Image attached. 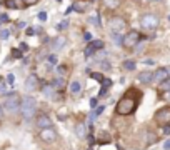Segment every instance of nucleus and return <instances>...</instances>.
I'll return each mask as SVG.
<instances>
[{
  "label": "nucleus",
  "mask_w": 170,
  "mask_h": 150,
  "mask_svg": "<svg viewBox=\"0 0 170 150\" xmlns=\"http://www.w3.org/2000/svg\"><path fill=\"white\" fill-rule=\"evenodd\" d=\"M140 97H142V94L137 88H128L125 94L122 95V99L118 100V103L115 105V113L120 117L132 115L140 103Z\"/></svg>",
  "instance_id": "1"
},
{
  "label": "nucleus",
  "mask_w": 170,
  "mask_h": 150,
  "mask_svg": "<svg viewBox=\"0 0 170 150\" xmlns=\"http://www.w3.org/2000/svg\"><path fill=\"white\" fill-rule=\"evenodd\" d=\"M20 112H22L23 119H32V117L35 115L37 112V100L34 99V97L27 95L22 99V105H20Z\"/></svg>",
  "instance_id": "2"
},
{
  "label": "nucleus",
  "mask_w": 170,
  "mask_h": 150,
  "mask_svg": "<svg viewBox=\"0 0 170 150\" xmlns=\"http://www.w3.org/2000/svg\"><path fill=\"white\" fill-rule=\"evenodd\" d=\"M5 110L10 112V113H15L20 110V105H22V100L19 99V95L15 94V92H12V94H5Z\"/></svg>",
  "instance_id": "3"
},
{
  "label": "nucleus",
  "mask_w": 170,
  "mask_h": 150,
  "mask_svg": "<svg viewBox=\"0 0 170 150\" xmlns=\"http://www.w3.org/2000/svg\"><path fill=\"white\" fill-rule=\"evenodd\" d=\"M128 27L127 20L123 17H110L109 18V28L112 34H122V32H125Z\"/></svg>",
  "instance_id": "4"
},
{
  "label": "nucleus",
  "mask_w": 170,
  "mask_h": 150,
  "mask_svg": "<svg viewBox=\"0 0 170 150\" xmlns=\"http://www.w3.org/2000/svg\"><path fill=\"white\" fill-rule=\"evenodd\" d=\"M142 40V34L137 30H130L123 35V43L122 45L125 48H134L135 45H139V42Z\"/></svg>",
  "instance_id": "5"
},
{
  "label": "nucleus",
  "mask_w": 170,
  "mask_h": 150,
  "mask_svg": "<svg viewBox=\"0 0 170 150\" xmlns=\"http://www.w3.org/2000/svg\"><path fill=\"white\" fill-rule=\"evenodd\" d=\"M159 23H160V20L155 14H145V15H142V18H140V25H142L145 30H155V28L159 27Z\"/></svg>",
  "instance_id": "6"
},
{
  "label": "nucleus",
  "mask_w": 170,
  "mask_h": 150,
  "mask_svg": "<svg viewBox=\"0 0 170 150\" xmlns=\"http://www.w3.org/2000/svg\"><path fill=\"white\" fill-rule=\"evenodd\" d=\"M153 120H155L159 125H168L170 124V105H165V107L159 108V110L155 112V115H153Z\"/></svg>",
  "instance_id": "7"
},
{
  "label": "nucleus",
  "mask_w": 170,
  "mask_h": 150,
  "mask_svg": "<svg viewBox=\"0 0 170 150\" xmlns=\"http://www.w3.org/2000/svg\"><path fill=\"white\" fill-rule=\"evenodd\" d=\"M39 139L45 142V144H53V142L57 140V132L53 130V128H44V130H40L39 133Z\"/></svg>",
  "instance_id": "8"
},
{
  "label": "nucleus",
  "mask_w": 170,
  "mask_h": 150,
  "mask_svg": "<svg viewBox=\"0 0 170 150\" xmlns=\"http://www.w3.org/2000/svg\"><path fill=\"white\" fill-rule=\"evenodd\" d=\"M37 127L39 128H52V119L48 115H45V113H42V115L37 117Z\"/></svg>",
  "instance_id": "9"
},
{
  "label": "nucleus",
  "mask_w": 170,
  "mask_h": 150,
  "mask_svg": "<svg viewBox=\"0 0 170 150\" xmlns=\"http://www.w3.org/2000/svg\"><path fill=\"white\" fill-rule=\"evenodd\" d=\"M39 88V77L37 75H28L25 80V90L27 92H34Z\"/></svg>",
  "instance_id": "10"
},
{
  "label": "nucleus",
  "mask_w": 170,
  "mask_h": 150,
  "mask_svg": "<svg viewBox=\"0 0 170 150\" xmlns=\"http://www.w3.org/2000/svg\"><path fill=\"white\" fill-rule=\"evenodd\" d=\"M168 74H170V68H165V67H162L159 68V70H155L153 72V80L155 82H164V80H167L168 79Z\"/></svg>",
  "instance_id": "11"
},
{
  "label": "nucleus",
  "mask_w": 170,
  "mask_h": 150,
  "mask_svg": "<svg viewBox=\"0 0 170 150\" xmlns=\"http://www.w3.org/2000/svg\"><path fill=\"white\" fill-rule=\"evenodd\" d=\"M120 3H122V0H102V5L105 10H115L120 7Z\"/></svg>",
  "instance_id": "12"
},
{
  "label": "nucleus",
  "mask_w": 170,
  "mask_h": 150,
  "mask_svg": "<svg viewBox=\"0 0 170 150\" xmlns=\"http://www.w3.org/2000/svg\"><path fill=\"white\" fill-rule=\"evenodd\" d=\"M139 80L142 83H150L152 80H153V72H148V70L140 72V74H139Z\"/></svg>",
  "instance_id": "13"
},
{
  "label": "nucleus",
  "mask_w": 170,
  "mask_h": 150,
  "mask_svg": "<svg viewBox=\"0 0 170 150\" xmlns=\"http://www.w3.org/2000/svg\"><path fill=\"white\" fill-rule=\"evenodd\" d=\"M64 45H65V39L64 37H55L52 40V50L53 52H59Z\"/></svg>",
  "instance_id": "14"
},
{
  "label": "nucleus",
  "mask_w": 170,
  "mask_h": 150,
  "mask_svg": "<svg viewBox=\"0 0 170 150\" xmlns=\"http://www.w3.org/2000/svg\"><path fill=\"white\" fill-rule=\"evenodd\" d=\"M42 92H44V95L47 97V99H55V97H57L55 88H53L50 83H48V85H44V87H42Z\"/></svg>",
  "instance_id": "15"
},
{
  "label": "nucleus",
  "mask_w": 170,
  "mask_h": 150,
  "mask_svg": "<svg viewBox=\"0 0 170 150\" xmlns=\"http://www.w3.org/2000/svg\"><path fill=\"white\" fill-rule=\"evenodd\" d=\"M82 92V83L80 80H73L72 83H70V94L72 95H78Z\"/></svg>",
  "instance_id": "16"
},
{
  "label": "nucleus",
  "mask_w": 170,
  "mask_h": 150,
  "mask_svg": "<svg viewBox=\"0 0 170 150\" xmlns=\"http://www.w3.org/2000/svg\"><path fill=\"white\" fill-rule=\"evenodd\" d=\"M112 87V80L110 79H103V82H102V88H100V92H98V97H103L109 92V88Z\"/></svg>",
  "instance_id": "17"
},
{
  "label": "nucleus",
  "mask_w": 170,
  "mask_h": 150,
  "mask_svg": "<svg viewBox=\"0 0 170 150\" xmlns=\"http://www.w3.org/2000/svg\"><path fill=\"white\" fill-rule=\"evenodd\" d=\"M5 5L9 9H20V7H25V3L22 0H5Z\"/></svg>",
  "instance_id": "18"
},
{
  "label": "nucleus",
  "mask_w": 170,
  "mask_h": 150,
  "mask_svg": "<svg viewBox=\"0 0 170 150\" xmlns=\"http://www.w3.org/2000/svg\"><path fill=\"white\" fill-rule=\"evenodd\" d=\"M50 85L55 88V90H62V88H64V85H65V80L62 79V77H57V79H53L52 82H50Z\"/></svg>",
  "instance_id": "19"
},
{
  "label": "nucleus",
  "mask_w": 170,
  "mask_h": 150,
  "mask_svg": "<svg viewBox=\"0 0 170 150\" xmlns=\"http://www.w3.org/2000/svg\"><path fill=\"white\" fill-rule=\"evenodd\" d=\"M75 133L80 139H84V137L87 135V125L85 124H77V127H75Z\"/></svg>",
  "instance_id": "20"
},
{
  "label": "nucleus",
  "mask_w": 170,
  "mask_h": 150,
  "mask_svg": "<svg viewBox=\"0 0 170 150\" xmlns=\"http://www.w3.org/2000/svg\"><path fill=\"white\" fill-rule=\"evenodd\" d=\"M72 9L75 10V12H80V14H82V12L87 10V3H84V2H75V3L72 5Z\"/></svg>",
  "instance_id": "21"
},
{
  "label": "nucleus",
  "mask_w": 170,
  "mask_h": 150,
  "mask_svg": "<svg viewBox=\"0 0 170 150\" xmlns=\"http://www.w3.org/2000/svg\"><path fill=\"white\" fill-rule=\"evenodd\" d=\"M135 67H137V63L134 62V60H125V62H123V68L128 70V72L135 70Z\"/></svg>",
  "instance_id": "22"
},
{
  "label": "nucleus",
  "mask_w": 170,
  "mask_h": 150,
  "mask_svg": "<svg viewBox=\"0 0 170 150\" xmlns=\"http://www.w3.org/2000/svg\"><path fill=\"white\" fill-rule=\"evenodd\" d=\"M89 47H92L93 50H100V48H103V42L102 40H92V42L89 43Z\"/></svg>",
  "instance_id": "23"
},
{
  "label": "nucleus",
  "mask_w": 170,
  "mask_h": 150,
  "mask_svg": "<svg viewBox=\"0 0 170 150\" xmlns=\"http://www.w3.org/2000/svg\"><path fill=\"white\" fill-rule=\"evenodd\" d=\"M89 75H90V79L97 80V82H103V79H105L102 74H97V72H89Z\"/></svg>",
  "instance_id": "24"
},
{
  "label": "nucleus",
  "mask_w": 170,
  "mask_h": 150,
  "mask_svg": "<svg viewBox=\"0 0 170 150\" xmlns=\"http://www.w3.org/2000/svg\"><path fill=\"white\" fill-rule=\"evenodd\" d=\"M147 142H145V145H152L153 142H157V135L155 133H152V132H147Z\"/></svg>",
  "instance_id": "25"
},
{
  "label": "nucleus",
  "mask_w": 170,
  "mask_h": 150,
  "mask_svg": "<svg viewBox=\"0 0 170 150\" xmlns=\"http://www.w3.org/2000/svg\"><path fill=\"white\" fill-rule=\"evenodd\" d=\"M168 90H170V79L164 80L162 85H160V92H168Z\"/></svg>",
  "instance_id": "26"
},
{
  "label": "nucleus",
  "mask_w": 170,
  "mask_h": 150,
  "mask_svg": "<svg viewBox=\"0 0 170 150\" xmlns=\"http://www.w3.org/2000/svg\"><path fill=\"white\" fill-rule=\"evenodd\" d=\"M98 144H110V135H109V133H102Z\"/></svg>",
  "instance_id": "27"
},
{
  "label": "nucleus",
  "mask_w": 170,
  "mask_h": 150,
  "mask_svg": "<svg viewBox=\"0 0 170 150\" xmlns=\"http://www.w3.org/2000/svg\"><path fill=\"white\" fill-rule=\"evenodd\" d=\"M112 39H114L115 43H123V37L120 34H112Z\"/></svg>",
  "instance_id": "28"
},
{
  "label": "nucleus",
  "mask_w": 170,
  "mask_h": 150,
  "mask_svg": "<svg viewBox=\"0 0 170 150\" xmlns=\"http://www.w3.org/2000/svg\"><path fill=\"white\" fill-rule=\"evenodd\" d=\"M90 23H93L95 27H100V20H98V15H97V14L90 17Z\"/></svg>",
  "instance_id": "29"
},
{
  "label": "nucleus",
  "mask_w": 170,
  "mask_h": 150,
  "mask_svg": "<svg viewBox=\"0 0 170 150\" xmlns=\"http://www.w3.org/2000/svg\"><path fill=\"white\" fill-rule=\"evenodd\" d=\"M160 100H167V102H170V90L168 92H160Z\"/></svg>",
  "instance_id": "30"
},
{
  "label": "nucleus",
  "mask_w": 170,
  "mask_h": 150,
  "mask_svg": "<svg viewBox=\"0 0 170 150\" xmlns=\"http://www.w3.org/2000/svg\"><path fill=\"white\" fill-rule=\"evenodd\" d=\"M12 57H14V59H20V57H22V50L14 48V50H12Z\"/></svg>",
  "instance_id": "31"
},
{
  "label": "nucleus",
  "mask_w": 170,
  "mask_h": 150,
  "mask_svg": "<svg viewBox=\"0 0 170 150\" xmlns=\"http://www.w3.org/2000/svg\"><path fill=\"white\" fill-rule=\"evenodd\" d=\"M47 62L50 63V65H57V57L55 55H48L47 57Z\"/></svg>",
  "instance_id": "32"
},
{
  "label": "nucleus",
  "mask_w": 170,
  "mask_h": 150,
  "mask_svg": "<svg viewBox=\"0 0 170 150\" xmlns=\"http://www.w3.org/2000/svg\"><path fill=\"white\" fill-rule=\"evenodd\" d=\"M97 103H98V97H92V99H90V107H92V110L97 107Z\"/></svg>",
  "instance_id": "33"
},
{
  "label": "nucleus",
  "mask_w": 170,
  "mask_h": 150,
  "mask_svg": "<svg viewBox=\"0 0 170 150\" xmlns=\"http://www.w3.org/2000/svg\"><path fill=\"white\" fill-rule=\"evenodd\" d=\"M95 119H97V113H95V110H92V112L89 113V122L92 124V122H93Z\"/></svg>",
  "instance_id": "34"
},
{
  "label": "nucleus",
  "mask_w": 170,
  "mask_h": 150,
  "mask_svg": "<svg viewBox=\"0 0 170 150\" xmlns=\"http://www.w3.org/2000/svg\"><path fill=\"white\" fill-rule=\"evenodd\" d=\"M65 70H67V68H65V65H59V67H57V74H59V75H64Z\"/></svg>",
  "instance_id": "35"
},
{
  "label": "nucleus",
  "mask_w": 170,
  "mask_h": 150,
  "mask_svg": "<svg viewBox=\"0 0 170 150\" xmlns=\"http://www.w3.org/2000/svg\"><path fill=\"white\" fill-rule=\"evenodd\" d=\"M23 3H25V7H30V5H35L37 2H39V0H22Z\"/></svg>",
  "instance_id": "36"
},
{
  "label": "nucleus",
  "mask_w": 170,
  "mask_h": 150,
  "mask_svg": "<svg viewBox=\"0 0 170 150\" xmlns=\"http://www.w3.org/2000/svg\"><path fill=\"white\" fill-rule=\"evenodd\" d=\"M9 30H2V32H0V39H3V40H5V39H9Z\"/></svg>",
  "instance_id": "37"
},
{
  "label": "nucleus",
  "mask_w": 170,
  "mask_h": 150,
  "mask_svg": "<svg viewBox=\"0 0 170 150\" xmlns=\"http://www.w3.org/2000/svg\"><path fill=\"white\" fill-rule=\"evenodd\" d=\"M9 15H7V14H2V15H0V22H3V23H7V22H9Z\"/></svg>",
  "instance_id": "38"
},
{
  "label": "nucleus",
  "mask_w": 170,
  "mask_h": 150,
  "mask_svg": "<svg viewBox=\"0 0 170 150\" xmlns=\"http://www.w3.org/2000/svg\"><path fill=\"white\" fill-rule=\"evenodd\" d=\"M93 52H95V50H93V48H92V47H87V48H85V55H87V57H90V55H93Z\"/></svg>",
  "instance_id": "39"
},
{
  "label": "nucleus",
  "mask_w": 170,
  "mask_h": 150,
  "mask_svg": "<svg viewBox=\"0 0 170 150\" xmlns=\"http://www.w3.org/2000/svg\"><path fill=\"white\" fill-rule=\"evenodd\" d=\"M93 110H95V113H97V117H98V115H100V113H102L103 110H105V107H103V105H100V107L93 108Z\"/></svg>",
  "instance_id": "40"
},
{
  "label": "nucleus",
  "mask_w": 170,
  "mask_h": 150,
  "mask_svg": "<svg viewBox=\"0 0 170 150\" xmlns=\"http://www.w3.org/2000/svg\"><path fill=\"white\" fill-rule=\"evenodd\" d=\"M162 132H164L165 135H170V125H164V128H162Z\"/></svg>",
  "instance_id": "41"
},
{
  "label": "nucleus",
  "mask_w": 170,
  "mask_h": 150,
  "mask_svg": "<svg viewBox=\"0 0 170 150\" xmlns=\"http://www.w3.org/2000/svg\"><path fill=\"white\" fill-rule=\"evenodd\" d=\"M20 50H22V52H27V50H28V45H27L25 42H22V43H20Z\"/></svg>",
  "instance_id": "42"
},
{
  "label": "nucleus",
  "mask_w": 170,
  "mask_h": 150,
  "mask_svg": "<svg viewBox=\"0 0 170 150\" xmlns=\"http://www.w3.org/2000/svg\"><path fill=\"white\" fill-rule=\"evenodd\" d=\"M39 18L42 20V22H45V20H47V14H45V12H40V14H39Z\"/></svg>",
  "instance_id": "43"
},
{
  "label": "nucleus",
  "mask_w": 170,
  "mask_h": 150,
  "mask_svg": "<svg viewBox=\"0 0 170 150\" xmlns=\"http://www.w3.org/2000/svg\"><path fill=\"white\" fill-rule=\"evenodd\" d=\"M14 80H15V77L14 75H9V77H7V82H9V85H14Z\"/></svg>",
  "instance_id": "44"
},
{
  "label": "nucleus",
  "mask_w": 170,
  "mask_h": 150,
  "mask_svg": "<svg viewBox=\"0 0 170 150\" xmlns=\"http://www.w3.org/2000/svg\"><path fill=\"white\" fill-rule=\"evenodd\" d=\"M164 148H165V150H170V139L164 142Z\"/></svg>",
  "instance_id": "45"
},
{
  "label": "nucleus",
  "mask_w": 170,
  "mask_h": 150,
  "mask_svg": "<svg viewBox=\"0 0 170 150\" xmlns=\"http://www.w3.org/2000/svg\"><path fill=\"white\" fill-rule=\"evenodd\" d=\"M67 25H68V22H67V20H65V22H62L60 25H59V30H62V28H65Z\"/></svg>",
  "instance_id": "46"
},
{
  "label": "nucleus",
  "mask_w": 170,
  "mask_h": 150,
  "mask_svg": "<svg viewBox=\"0 0 170 150\" xmlns=\"http://www.w3.org/2000/svg\"><path fill=\"white\" fill-rule=\"evenodd\" d=\"M27 35H35V28H27Z\"/></svg>",
  "instance_id": "47"
},
{
  "label": "nucleus",
  "mask_w": 170,
  "mask_h": 150,
  "mask_svg": "<svg viewBox=\"0 0 170 150\" xmlns=\"http://www.w3.org/2000/svg\"><path fill=\"white\" fill-rule=\"evenodd\" d=\"M5 88H7L5 83H0V94H3V92H5Z\"/></svg>",
  "instance_id": "48"
},
{
  "label": "nucleus",
  "mask_w": 170,
  "mask_h": 150,
  "mask_svg": "<svg viewBox=\"0 0 170 150\" xmlns=\"http://www.w3.org/2000/svg\"><path fill=\"white\" fill-rule=\"evenodd\" d=\"M100 65H102V68H110V63L109 62H102Z\"/></svg>",
  "instance_id": "49"
},
{
  "label": "nucleus",
  "mask_w": 170,
  "mask_h": 150,
  "mask_svg": "<svg viewBox=\"0 0 170 150\" xmlns=\"http://www.w3.org/2000/svg\"><path fill=\"white\" fill-rule=\"evenodd\" d=\"M2 113H3V107L0 105V117H2Z\"/></svg>",
  "instance_id": "50"
},
{
  "label": "nucleus",
  "mask_w": 170,
  "mask_h": 150,
  "mask_svg": "<svg viewBox=\"0 0 170 150\" xmlns=\"http://www.w3.org/2000/svg\"><path fill=\"white\" fill-rule=\"evenodd\" d=\"M0 83H2V77H0Z\"/></svg>",
  "instance_id": "51"
},
{
  "label": "nucleus",
  "mask_w": 170,
  "mask_h": 150,
  "mask_svg": "<svg viewBox=\"0 0 170 150\" xmlns=\"http://www.w3.org/2000/svg\"><path fill=\"white\" fill-rule=\"evenodd\" d=\"M168 20H170V15H168Z\"/></svg>",
  "instance_id": "52"
},
{
  "label": "nucleus",
  "mask_w": 170,
  "mask_h": 150,
  "mask_svg": "<svg viewBox=\"0 0 170 150\" xmlns=\"http://www.w3.org/2000/svg\"><path fill=\"white\" fill-rule=\"evenodd\" d=\"M89 150H93V148H89Z\"/></svg>",
  "instance_id": "53"
},
{
  "label": "nucleus",
  "mask_w": 170,
  "mask_h": 150,
  "mask_svg": "<svg viewBox=\"0 0 170 150\" xmlns=\"http://www.w3.org/2000/svg\"><path fill=\"white\" fill-rule=\"evenodd\" d=\"M59 2H60V0H59Z\"/></svg>",
  "instance_id": "54"
}]
</instances>
